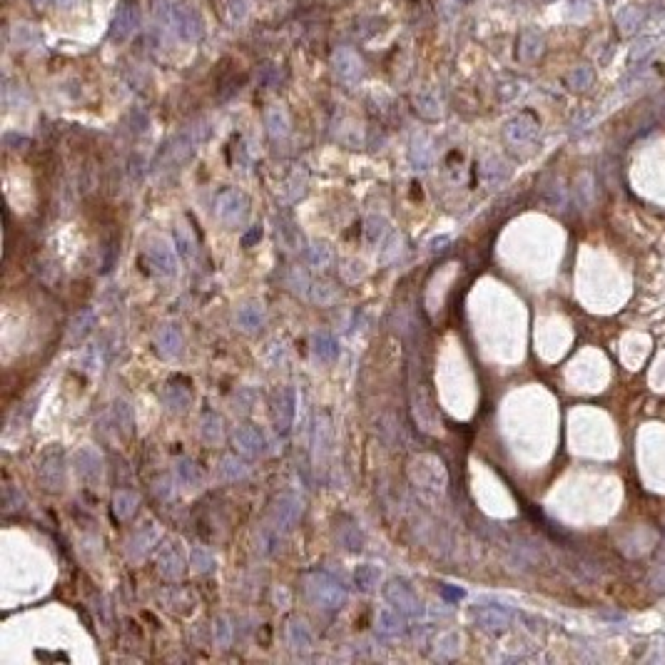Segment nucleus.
Here are the masks:
<instances>
[{"label":"nucleus","instance_id":"6e6552de","mask_svg":"<svg viewBox=\"0 0 665 665\" xmlns=\"http://www.w3.org/2000/svg\"><path fill=\"white\" fill-rule=\"evenodd\" d=\"M30 3H33V5H43L45 0H30Z\"/></svg>","mask_w":665,"mask_h":665},{"label":"nucleus","instance_id":"423d86ee","mask_svg":"<svg viewBox=\"0 0 665 665\" xmlns=\"http://www.w3.org/2000/svg\"><path fill=\"white\" fill-rule=\"evenodd\" d=\"M591 80H593V70L591 68H578L576 73L571 75V88L573 90H583V88H588V85H591Z\"/></svg>","mask_w":665,"mask_h":665},{"label":"nucleus","instance_id":"f03ea898","mask_svg":"<svg viewBox=\"0 0 665 665\" xmlns=\"http://www.w3.org/2000/svg\"><path fill=\"white\" fill-rule=\"evenodd\" d=\"M140 28V5L138 0H123L115 13V20L110 25V38L115 43H125L135 35V30Z\"/></svg>","mask_w":665,"mask_h":665},{"label":"nucleus","instance_id":"7ed1b4c3","mask_svg":"<svg viewBox=\"0 0 665 665\" xmlns=\"http://www.w3.org/2000/svg\"><path fill=\"white\" fill-rule=\"evenodd\" d=\"M331 68H334V73L339 75V80H344V83H356V80L361 78V73H364L361 58L351 48L336 50L334 58H331Z\"/></svg>","mask_w":665,"mask_h":665},{"label":"nucleus","instance_id":"20e7f679","mask_svg":"<svg viewBox=\"0 0 665 665\" xmlns=\"http://www.w3.org/2000/svg\"><path fill=\"white\" fill-rule=\"evenodd\" d=\"M543 48H546V43H543V35L536 28H526L521 33V38H518V55L526 63H533V60L541 58Z\"/></svg>","mask_w":665,"mask_h":665},{"label":"nucleus","instance_id":"1a4fd4ad","mask_svg":"<svg viewBox=\"0 0 665 665\" xmlns=\"http://www.w3.org/2000/svg\"><path fill=\"white\" fill-rule=\"evenodd\" d=\"M461 3H471V0H461Z\"/></svg>","mask_w":665,"mask_h":665},{"label":"nucleus","instance_id":"0eeeda50","mask_svg":"<svg viewBox=\"0 0 665 665\" xmlns=\"http://www.w3.org/2000/svg\"><path fill=\"white\" fill-rule=\"evenodd\" d=\"M55 3H58V5H63V8H70V5H73L75 0H55Z\"/></svg>","mask_w":665,"mask_h":665},{"label":"nucleus","instance_id":"39448f33","mask_svg":"<svg viewBox=\"0 0 665 665\" xmlns=\"http://www.w3.org/2000/svg\"><path fill=\"white\" fill-rule=\"evenodd\" d=\"M506 135H508V140H513V143H526V140H531L533 135H536V125L528 123V120H523V118H516L513 123H508Z\"/></svg>","mask_w":665,"mask_h":665},{"label":"nucleus","instance_id":"f257e3e1","mask_svg":"<svg viewBox=\"0 0 665 665\" xmlns=\"http://www.w3.org/2000/svg\"><path fill=\"white\" fill-rule=\"evenodd\" d=\"M170 25L175 28L177 38H182L185 43H197V40H202V35H205L202 15H200L197 10L187 8V5H175Z\"/></svg>","mask_w":665,"mask_h":665}]
</instances>
